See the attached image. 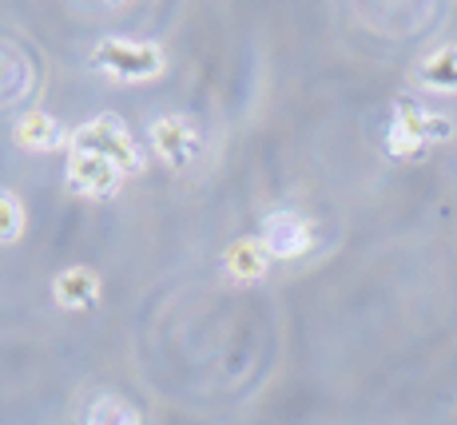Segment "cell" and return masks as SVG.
<instances>
[{
	"label": "cell",
	"instance_id": "cell-2",
	"mask_svg": "<svg viewBox=\"0 0 457 425\" xmlns=\"http://www.w3.org/2000/svg\"><path fill=\"white\" fill-rule=\"evenodd\" d=\"M92 64L100 72L128 79V84H139V79H155L163 72V52L160 44H144V40H104L100 48L92 52Z\"/></svg>",
	"mask_w": 457,
	"mask_h": 425
},
{
	"label": "cell",
	"instance_id": "cell-8",
	"mask_svg": "<svg viewBox=\"0 0 457 425\" xmlns=\"http://www.w3.org/2000/svg\"><path fill=\"white\" fill-rule=\"evenodd\" d=\"M52 295H56V303L64 306V310H84V306H92L96 298H100V282H96L92 271L68 267L64 274H56V282H52Z\"/></svg>",
	"mask_w": 457,
	"mask_h": 425
},
{
	"label": "cell",
	"instance_id": "cell-11",
	"mask_svg": "<svg viewBox=\"0 0 457 425\" xmlns=\"http://www.w3.org/2000/svg\"><path fill=\"white\" fill-rule=\"evenodd\" d=\"M87 425H144L136 413V405L124 402L116 394H100L87 410Z\"/></svg>",
	"mask_w": 457,
	"mask_h": 425
},
{
	"label": "cell",
	"instance_id": "cell-4",
	"mask_svg": "<svg viewBox=\"0 0 457 425\" xmlns=\"http://www.w3.org/2000/svg\"><path fill=\"white\" fill-rule=\"evenodd\" d=\"M124 175L128 171L120 163L92 155V152H72V159H68V188H72V195H84V199H108V195H116Z\"/></svg>",
	"mask_w": 457,
	"mask_h": 425
},
{
	"label": "cell",
	"instance_id": "cell-9",
	"mask_svg": "<svg viewBox=\"0 0 457 425\" xmlns=\"http://www.w3.org/2000/svg\"><path fill=\"white\" fill-rule=\"evenodd\" d=\"M16 144L29 147V152H56L64 144V128L52 116H44V112H29L16 123Z\"/></svg>",
	"mask_w": 457,
	"mask_h": 425
},
{
	"label": "cell",
	"instance_id": "cell-10",
	"mask_svg": "<svg viewBox=\"0 0 457 425\" xmlns=\"http://www.w3.org/2000/svg\"><path fill=\"white\" fill-rule=\"evenodd\" d=\"M227 267H231L235 279L259 282L262 274H267V267H270V254L262 251L259 238H243V243H235L231 251H227Z\"/></svg>",
	"mask_w": 457,
	"mask_h": 425
},
{
	"label": "cell",
	"instance_id": "cell-5",
	"mask_svg": "<svg viewBox=\"0 0 457 425\" xmlns=\"http://www.w3.org/2000/svg\"><path fill=\"white\" fill-rule=\"evenodd\" d=\"M259 243L270 259H298V254L311 251L314 235H311V223H306L298 211H270V215L262 219Z\"/></svg>",
	"mask_w": 457,
	"mask_h": 425
},
{
	"label": "cell",
	"instance_id": "cell-7",
	"mask_svg": "<svg viewBox=\"0 0 457 425\" xmlns=\"http://www.w3.org/2000/svg\"><path fill=\"white\" fill-rule=\"evenodd\" d=\"M414 76H418V84L426 88V92L457 96V48H453V44H442V48H434L418 64Z\"/></svg>",
	"mask_w": 457,
	"mask_h": 425
},
{
	"label": "cell",
	"instance_id": "cell-1",
	"mask_svg": "<svg viewBox=\"0 0 457 425\" xmlns=\"http://www.w3.org/2000/svg\"><path fill=\"white\" fill-rule=\"evenodd\" d=\"M453 131L457 128L450 116L421 112L414 100H394V120H390V131H386V147H390L394 159H418V155H426V147L450 144Z\"/></svg>",
	"mask_w": 457,
	"mask_h": 425
},
{
	"label": "cell",
	"instance_id": "cell-6",
	"mask_svg": "<svg viewBox=\"0 0 457 425\" xmlns=\"http://www.w3.org/2000/svg\"><path fill=\"white\" fill-rule=\"evenodd\" d=\"M152 147L167 167H187L199 155V131L183 116H163L152 123Z\"/></svg>",
	"mask_w": 457,
	"mask_h": 425
},
{
	"label": "cell",
	"instance_id": "cell-12",
	"mask_svg": "<svg viewBox=\"0 0 457 425\" xmlns=\"http://www.w3.org/2000/svg\"><path fill=\"white\" fill-rule=\"evenodd\" d=\"M24 231V207L12 191H0V243H16Z\"/></svg>",
	"mask_w": 457,
	"mask_h": 425
},
{
	"label": "cell",
	"instance_id": "cell-3",
	"mask_svg": "<svg viewBox=\"0 0 457 425\" xmlns=\"http://www.w3.org/2000/svg\"><path fill=\"white\" fill-rule=\"evenodd\" d=\"M72 152H92V155H104V159H112V163H120L124 171H139L136 139L128 136V128L116 116H100V120L84 123L72 136Z\"/></svg>",
	"mask_w": 457,
	"mask_h": 425
}]
</instances>
